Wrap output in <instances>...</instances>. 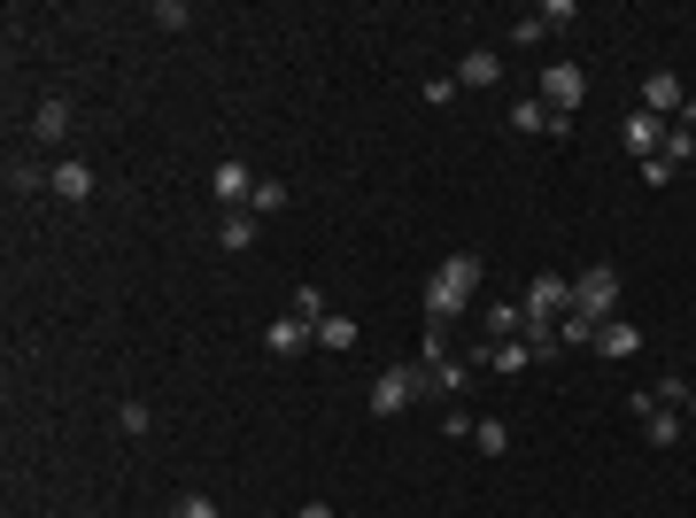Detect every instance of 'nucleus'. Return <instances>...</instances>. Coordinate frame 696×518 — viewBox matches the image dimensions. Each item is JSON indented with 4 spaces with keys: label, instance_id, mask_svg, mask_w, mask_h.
<instances>
[{
    "label": "nucleus",
    "instance_id": "nucleus-17",
    "mask_svg": "<svg viewBox=\"0 0 696 518\" xmlns=\"http://www.w3.org/2000/svg\"><path fill=\"white\" fill-rule=\"evenodd\" d=\"M643 434H650V449H674V441L689 434V418H682V410H650V418H643Z\"/></svg>",
    "mask_w": 696,
    "mask_h": 518
},
{
    "label": "nucleus",
    "instance_id": "nucleus-7",
    "mask_svg": "<svg viewBox=\"0 0 696 518\" xmlns=\"http://www.w3.org/2000/svg\"><path fill=\"white\" fill-rule=\"evenodd\" d=\"M511 132H573V117H557L541 93H526V101H511Z\"/></svg>",
    "mask_w": 696,
    "mask_h": 518
},
{
    "label": "nucleus",
    "instance_id": "nucleus-5",
    "mask_svg": "<svg viewBox=\"0 0 696 518\" xmlns=\"http://www.w3.org/2000/svg\"><path fill=\"white\" fill-rule=\"evenodd\" d=\"M209 201H217V209H248V201H256V171H248L240 156H225V163L209 171Z\"/></svg>",
    "mask_w": 696,
    "mask_h": 518
},
{
    "label": "nucleus",
    "instance_id": "nucleus-14",
    "mask_svg": "<svg viewBox=\"0 0 696 518\" xmlns=\"http://www.w3.org/2000/svg\"><path fill=\"white\" fill-rule=\"evenodd\" d=\"M31 140H39V148L70 140V101H39V109H31Z\"/></svg>",
    "mask_w": 696,
    "mask_h": 518
},
{
    "label": "nucleus",
    "instance_id": "nucleus-32",
    "mask_svg": "<svg viewBox=\"0 0 696 518\" xmlns=\"http://www.w3.org/2000/svg\"><path fill=\"white\" fill-rule=\"evenodd\" d=\"M674 124H682V132H696V101H682V117H674Z\"/></svg>",
    "mask_w": 696,
    "mask_h": 518
},
{
    "label": "nucleus",
    "instance_id": "nucleus-10",
    "mask_svg": "<svg viewBox=\"0 0 696 518\" xmlns=\"http://www.w3.org/2000/svg\"><path fill=\"white\" fill-rule=\"evenodd\" d=\"M627 148H635V163H650V156L666 148V117H650V109H627Z\"/></svg>",
    "mask_w": 696,
    "mask_h": 518
},
{
    "label": "nucleus",
    "instance_id": "nucleus-22",
    "mask_svg": "<svg viewBox=\"0 0 696 518\" xmlns=\"http://www.w3.org/2000/svg\"><path fill=\"white\" fill-rule=\"evenodd\" d=\"M473 449L504 457V449H511V426H504V418H480V426H473Z\"/></svg>",
    "mask_w": 696,
    "mask_h": 518
},
{
    "label": "nucleus",
    "instance_id": "nucleus-1",
    "mask_svg": "<svg viewBox=\"0 0 696 518\" xmlns=\"http://www.w3.org/2000/svg\"><path fill=\"white\" fill-rule=\"evenodd\" d=\"M480 295V256H441V271L426 279V326H457Z\"/></svg>",
    "mask_w": 696,
    "mask_h": 518
},
{
    "label": "nucleus",
    "instance_id": "nucleus-31",
    "mask_svg": "<svg viewBox=\"0 0 696 518\" xmlns=\"http://www.w3.org/2000/svg\"><path fill=\"white\" fill-rule=\"evenodd\" d=\"M295 518H341V511H334V504H302Z\"/></svg>",
    "mask_w": 696,
    "mask_h": 518
},
{
    "label": "nucleus",
    "instance_id": "nucleus-2",
    "mask_svg": "<svg viewBox=\"0 0 696 518\" xmlns=\"http://www.w3.org/2000/svg\"><path fill=\"white\" fill-rule=\"evenodd\" d=\"M573 310H580V318H596V326H612V318H619V271H612V263L573 271Z\"/></svg>",
    "mask_w": 696,
    "mask_h": 518
},
{
    "label": "nucleus",
    "instance_id": "nucleus-30",
    "mask_svg": "<svg viewBox=\"0 0 696 518\" xmlns=\"http://www.w3.org/2000/svg\"><path fill=\"white\" fill-rule=\"evenodd\" d=\"M156 23H163V31H186V23H193V8H186V0H156Z\"/></svg>",
    "mask_w": 696,
    "mask_h": 518
},
{
    "label": "nucleus",
    "instance_id": "nucleus-9",
    "mask_svg": "<svg viewBox=\"0 0 696 518\" xmlns=\"http://www.w3.org/2000/svg\"><path fill=\"white\" fill-rule=\"evenodd\" d=\"M318 341V326H302V318H295V310H287V318H271V326H264V348H271V356H302V348Z\"/></svg>",
    "mask_w": 696,
    "mask_h": 518
},
{
    "label": "nucleus",
    "instance_id": "nucleus-29",
    "mask_svg": "<svg viewBox=\"0 0 696 518\" xmlns=\"http://www.w3.org/2000/svg\"><path fill=\"white\" fill-rule=\"evenodd\" d=\"M418 93H426V101H434V109H449V101H457V93H465V86H457V70H449V78H426V86H418Z\"/></svg>",
    "mask_w": 696,
    "mask_h": 518
},
{
    "label": "nucleus",
    "instance_id": "nucleus-16",
    "mask_svg": "<svg viewBox=\"0 0 696 518\" xmlns=\"http://www.w3.org/2000/svg\"><path fill=\"white\" fill-rule=\"evenodd\" d=\"M248 240H256V217H248V209H225V217H217V248H225V256H240Z\"/></svg>",
    "mask_w": 696,
    "mask_h": 518
},
{
    "label": "nucleus",
    "instance_id": "nucleus-25",
    "mask_svg": "<svg viewBox=\"0 0 696 518\" xmlns=\"http://www.w3.org/2000/svg\"><path fill=\"white\" fill-rule=\"evenodd\" d=\"M117 426H125V434H156V410H148V402H117Z\"/></svg>",
    "mask_w": 696,
    "mask_h": 518
},
{
    "label": "nucleus",
    "instance_id": "nucleus-27",
    "mask_svg": "<svg viewBox=\"0 0 696 518\" xmlns=\"http://www.w3.org/2000/svg\"><path fill=\"white\" fill-rule=\"evenodd\" d=\"M171 518H225V511H217V496H193V488H186L171 504Z\"/></svg>",
    "mask_w": 696,
    "mask_h": 518
},
{
    "label": "nucleus",
    "instance_id": "nucleus-6",
    "mask_svg": "<svg viewBox=\"0 0 696 518\" xmlns=\"http://www.w3.org/2000/svg\"><path fill=\"white\" fill-rule=\"evenodd\" d=\"M682 101H689V86H682L674 70H650V78H643V109H650V117H666V124H674V117H682Z\"/></svg>",
    "mask_w": 696,
    "mask_h": 518
},
{
    "label": "nucleus",
    "instance_id": "nucleus-15",
    "mask_svg": "<svg viewBox=\"0 0 696 518\" xmlns=\"http://www.w3.org/2000/svg\"><path fill=\"white\" fill-rule=\"evenodd\" d=\"M496 78H504V54H496V47H473V54L457 62V86H496Z\"/></svg>",
    "mask_w": 696,
    "mask_h": 518
},
{
    "label": "nucleus",
    "instance_id": "nucleus-3",
    "mask_svg": "<svg viewBox=\"0 0 696 518\" xmlns=\"http://www.w3.org/2000/svg\"><path fill=\"white\" fill-rule=\"evenodd\" d=\"M364 402H371V418H402V410L418 402V363H387V371L371 379Z\"/></svg>",
    "mask_w": 696,
    "mask_h": 518
},
{
    "label": "nucleus",
    "instance_id": "nucleus-12",
    "mask_svg": "<svg viewBox=\"0 0 696 518\" xmlns=\"http://www.w3.org/2000/svg\"><path fill=\"white\" fill-rule=\"evenodd\" d=\"M93 186H101V178H93V163H78V156H70V163H54V193H62V201H78V209H86V201H93Z\"/></svg>",
    "mask_w": 696,
    "mask_h": 518
},
{
    "label": "nucleus",
    "instance_id": "nucleus-4",
    "mask_svg": "<svg viewBox=\"0 0 696 518\" xmlns=\"http://www.w3.org/2000/svg\"><path fill=\"white\" fill-rule=\"evenodd\" d=\"M541 101H549L557 117H573V109L588 101V70H580V62H549V70H541Z\"/></svg>",
    "mask_w": 696,
    "mask_h": 518
},
{
    "label": "nucleus",
    "instance_id": "nucleus-20",
    "mask_svg": "<svg viewBox=\"0 0 696 518\" xmlns=\"http://www.w3.org/2000/svg\"><path fill=\"white\" fill-rule=\"evenodd\" d=\"M271 209H287V178H256V201H248V217H271Z\"/></svg>",
    "mask_w": 696,
    "mask_h": 518
},
{
    "label": "nucleus",
    "instance_id": "nucleus-21",
    "mask_svg": "<svg viewBox=\"0 0 696 518\" xmlns=\"http://www.w3.org/2000/svg\"><path fill=\"white\" fill-rule=\"evenodd\" d=\"M287 310H295V318H302V326H326V318H334V310H326V295H318V287H295V302H287Z\"/></svg>",
    "mask_w": 696,
    "mask_h": 518
},
{
    "label": "nucleus",
    "instance_id": "nucleus-28",
    "mask_svg": "<svg viewBox=\"0 0 696 518\" xmlns=\"http://www.w3.org/2000/svg\"><path fill=\"white\" fill-rule=\"evenodd\" d=\"M541 39H549V23H541V8H534V16H519V23H511V47H541Z\"/></svg>",
    "mask_w": 696,
    "mask_h": 518
},
{
    "label": "nucleus",
    "instance_id": "nucleus-33",
    "mask_svg": "<svg viewBox=\"0 0 696 518\" xmlns=\"http://www.w3.org/2000/svg\"><path fill=\"white\" fill-rule=\"evenodd\" d=\"M689 426H696V387H689Z\"/></svg>",
    "mask_w": 696,
    "mask_h": 518
},
{
    "label": "nucleus",
    "instance_id": "nucleus-8",
    "mask_svg": "<svg viewBox=\"0 0 696 518\" xmlns=\"http://www.w3.org/2000/svg\"><path fill=\"white\" fill-rule=\"evenodd\" d=\"M480 326H488L480 341H526V333H534V326H526V302H488Z\"/></svg>",
    "mask_w": 696,
    "mask_h": 518
},
{
    "label": "nucleus",
    "instance_id": "nucleus-19",
    "mask_svg": "<svg viewBox=\"0 0 696 518\" xmlns=\"http://www.w3.org/2000/svg\"><path fill=\"white\" fill-rule=\"evenodd\" d=\"M39 186H54V171H39L31 156H8V193H39Z\"/></svg>",
    "mask_w": 696,
    "mask_h": 518
},
{
    "label": "nucleus",
    "instance_id": "nucleus-11",
    "mask_svg": "<svg viewBox=\"0 0 696 518\" xmlns=\"http://www.w3.org/2000/svg\"><path fill=\"white\" fill-rule=\"evenodd\" d=\"M473 363H488V371L519 379L526 363H534V348H526V341H480V348H473Z\"/></svg>",
    "mask_w": 696,
    "mask_h": 518
},
{
    "label": "nucleus",
    "instance_id": "nucleus-18",
    "mask_svg": "<svg viewBox=\"0 0 696 518\" xmlns=\"http://www.w3.org/2000/svg\"><path fill=\"white\" fill-rule=\"evenodd\" d=\"M356 341H364V326H356L348 310H334V318L318 326V348H334V356H341V348H356Z\"/></svg>",
    "mask_w": 696,
    "mask_h": 518
},
{
    "label": "nucleus",
    "instance_id": "nucleus-24",
    "mask_svg": "<svg viewBox=\"0 0 696 518\" xmlns=\"http://www.w3.org/2000/svg\"><path fill=\"white\" fill-rule=\"evenodd\" d=\"M557 341H565V348H596V318H580V310H573V318L557 326Z\"/></svg>",
    "mask_w": 696,
    "mask_h": 518
},
{
    "label": "nucleus",
    "instance_id": "nucleus-26",
    "mask_svg": "<svg viewBox=\"0 0 696 518\" xmlns=\"http://www.w3.org/2000/svg\"><path fill=\"white\" fill-rule=\"evenodd\" d=\"M473 426H480V418H473L465 402H449V410H441V434H449V441H473Z\"/></svg>",
    "mask_w": 696,
    "mask_h": 518
},
{
    "label": "nucleus",
    "instance_id": "nucleus-13",
    "mask_svg": "<svg viewBox=\"0 0 696 518\" xmlns=\"http://www.w3.org/2000/svg\"><path fill=\"white\" fill-rule=\"evenodd\" d=\"M643 348V333H635V318H612V326H596V356H612V363H627Z\"/></svg>",
    "mask_w": 696,
    "mask_h": 518
},
{
    "label": "nucleus",
    "instance_id": "nucleus-23",
    "mask_svg": "<svg viewBox=\"0 0 696 518\" xmlns=\"http://www.w3.org/2000/svg\"><path fill=\"white\" fill-rule=\"evenodd\" d=\"M658 156H666L674 171H682V163H696V132H682V124H666V148H658Z\"/></svg>",
    "mask_w": 696,
    "mask_h": 518
}]
</instances>
